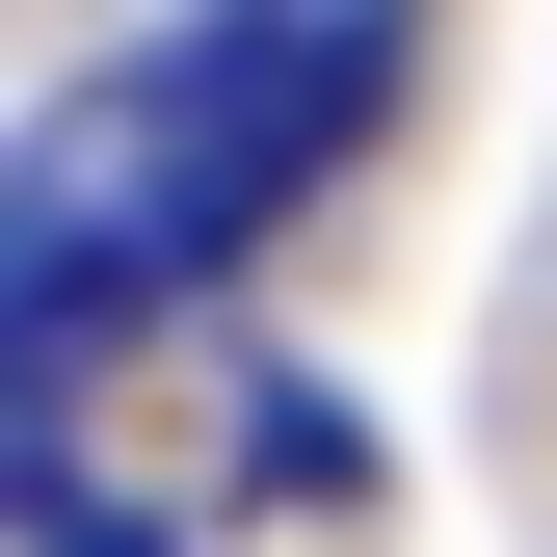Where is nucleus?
Instances as JSON below:
<instances>
[{
    "instance_id": "1",
    "label": "nucleus",
    "mask_w": 557,
    "mask_h": 557,
    "mask_svg": "<svg viewBox=\"0 0 557 557\" xmlns=\"http://www.w3.org/2000/svg\"><path fill=\"white\" fill-rule=\"evenodd\" d=\"M372 81H398V0H186L160 53H107V81L27 133V186H0V372L81 345V319L213 293L345 133H372Z\"/></svg>"
}]
</instances>
